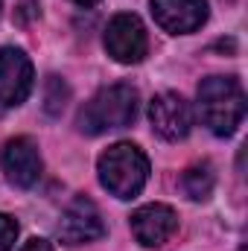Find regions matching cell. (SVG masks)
<instances>
[{
	"label": "cell",
	"instance_id": "5",
	"mask_svg": "<svg viewBox=\"0 0 248 251\" xmlns=\"http://www.w3.org/2000/svg\"><path fill=\"white\" fill-rule=\"evenodd\" d=\"M56 234H59V240L64 246H85V243H94V240L105 237V222L99 216V207L91 199L76 196L64 207Z\"/></svg>",
	"mask_w": 248,
	"mask_h": 251
},
{
	"label": "cell",
	"instance_id": "12",
	"mask_svg": "<svg viewBox=\"0 0 248 251\" xmlns=\"http://www.w3.org/2000/svg\"><path fill=\"white\" fill-rule=\"evenodd\" d=\"M67 97H70L67 85H64L59 76H50L47 79V91H44V108H47L50 117H59L62 114L64 105H67Z\"/></svg>",
	"mask_w": 248,
	"mask_h": 251
},
{
	"label": "cell",
	"instance_id": "13",
	"mask_svg": "<svg viewBox=\"0 0 248 251\" xmlns=\"http://www.w3.org/2000/svg\"><path fill=\"white\" fill-rule=\"evenodd\" d=\"M18 240V222L6 213H0V251H9Z\"/></svg>",
	"mask_w": 248,
	"mask_h": 251
},
{
	"label": "cell",
	"instance_id": "2",
	"mask_svg": "<svg viewBox=\"0 0 248 251\" xmlns=\"http://www.w3.org/2000/svg\"><path fill=\"white\" fill-rule=\"evenodd\" d=\"M99 181L117 199H134L146 178H149V161L134 143H114L99 155Z\"/></svg>",
	"mask_w": 248,
	"mask_h": 251
},
{
	"label": "cell",
	"instance_id": "14",
	"mask_svg": "<svg viewBox=\"0 0 248 251\" xmlns=\"http://www.w3.org/2000/svg\"><path fill=\"white\" fill-rule=\"evenodd\" d=\"M21 251H53V246L47 240H29V243H24Z\"/></svg>",
	"mask_w": 248,
	"mask_h": 251
},
{
	"label": "cell",
	"instance_id": "4",
	"mask_svg": "<svg viewBox=\"0 0 248 251\" xmlns=\"http://www.w3.org/2000/svg\"><path fill=\"white\" fill-rule=\"evenodd\" d=\"M105 50L114 62L120 64H137L143 62L146 50H149V38L146 29L140 24L137 15H114L105 26Z\"/></svg>",
	"mask_w": 248,
	"mask_h": 251
},
{
	"label": "cell",
	"instance_id": "10",
	"mask_svg": "<svg viewBox=\"0 0 248 251\" xmlns=\"http://www.w3.org/2000/svg\"><path fill=\"white\" fill-rule=\"evenodd\" d=\"M178 228V216L170 204H143L131 213V234L140 246H164Z\"/></svg>",
	"mask_w": 248,
	"mask_h": 251
},
{
	"label": "cell",
	"instance_id": "15",
	"mask_svg": "<svg viewBox=\"0 0 248 251\" xmlns=\"http://www.w3.org/2000/svg\"><path fill=\"white\" fill-rule=\"evenodd\" d=\"M73 3H79V6H94L97 0H73Z\"/></svg>",
	"mask_w": 248,
	"mask_h": 251
},
{
	"label": "cell",
	"instance_id": "11",
	"mask_svg": "<svg viewBox=\"0 0 248 251\" xmlns=\"http://www.w3.org/2000/svg\"><path fill=\"white\" fill-rule=\"evenodd\" d=\"M213 184H216V176H213V167H210L207 161L193 164L184 176H181V187H184V193L190 196V199H196V201L207 199V196L213 193Z\"/></svg>",
	"mask_w": 248,
	"mask_h": 251
},
{
	"label": "cell",
	"instance_id": "1",
	"mask_svg": "<svg viewBox=\"0 0 248 251\" xmlns=\"http://www.w3.org/2000/svg\"><path fill=\"white\" fill-rule=\"evenodd\" d=\"M198 114L204 126L228 137L246 117V91L234 76H207L198 85Z\"/></svg>",
	"mask_w": 248,
	"mask_h": 251
},
{
	"label": "cell",
	"instance_id": "16",
	"mask_svg": "<svg viewBox=\"0 0 248 251\" xmlns=\"http://www.w3.org/2000/svg\"><path fill=\"white\" fill-rule=\"evenodd\" d=\"M0 9H3V3H0Z\"/></svg>",
	"mask_w": 248,
	"mask_h": 251
},
{
	"label": "cell",
	"instance_id": "6",
	"mask_svg": "<svg viewBox=\"0 0 248 251\" xmlns=\"http://www.w3.org/2000/svg\"><path fill=\"white\" fill-rule=\"evenodd\" d=\"M149 123L164 140H181L193 128V108L181 94L164 91L149 102Z\"/></svg>",
	"mask_w": 248,
	"mask_h": 251
},
{
	"label": "cell",
	"instance_id": "3",
	"mask_svg": "<svg viewBox=\"0 0 248 251\" xmlns=\"http://www.w3.org/2000/svg\"><path fill=\"white\" fill-rule=\"evenodd\" d=\"M137 117V91L125 82L97 91V97L79 111V128L85 134H102L111 128H125Z\"/></svg>",
	"mask_w": 248,
	"mask_h": 251
},
{
	"label": "cell",
	"instance_id": "9",
	"mask_svg": "<svg viewBox=\"0 0 248 251\" xmlns=\"http://www.w3.org/2000/svg\"><path fill=\"white\" fill-rule=\"evenodd\" d=\"M152 15L161 29L187 35L207 21V0H152Z\"/></svg>",
	"mask_w": 248,
	"mask_h": 251
},
{
	"label": "cell",
	"instance_id": "8",
	"mask_svg": "<svg viewBox=\"0 0 248 251\" xmlns=\"http://www.w3.org/2000/svg\"><path fill=\"white\" fill-rule=\"evenodd\" d=\"M0 164L15 187H32L41 176V152L29 137H12L0 152Z\"/></svg>",
	"mask_w": 248,
	"mask_h": 251
},
{
	"label": "cell",
	"instance_id": "7",
	"mask_svg": "<svg viewBox=\"0 0 248 251\" xmlns=\"http://www.w3.org/2000/svg\"><path fill=\"white\" fill-rule=\"evenodd\" d=\"M32 91V62L21 47L0 50V105H21Z\"/></svg>",
	"mask_w": 248,
	"mask_h": 251
}]
</instances>
